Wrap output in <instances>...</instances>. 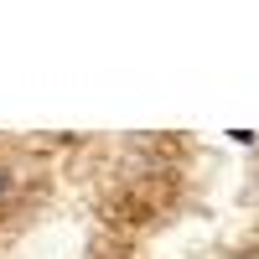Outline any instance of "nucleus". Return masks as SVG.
I'll use <instances>...</instances> for the list:
<instances>
[]
</instances>
